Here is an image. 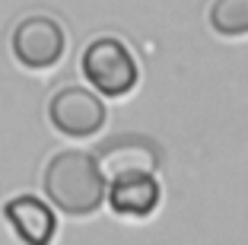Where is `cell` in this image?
<instances>
[{
  "label": "cell",
  "instance_id": "obj_1",
  "mask_svg": "<svg viewBox=\"0 0 248 245\" xmlns=\"http://www.w3.org/2000/svg\"><path fill=\"white\" fill-rule=\"evenodd\" d=\"M42 185L48 201L67 216H89L102 207L108 179L93 153L61 150L48 159Z\"/></svg>",
  "mask_w": 248,
  "mask_h": 245
},
{
  "label": "cell",
  "instance_id": "obj_2",
  "mask_svg": "<svg viewBox=\"0 0 248 245\" xmlns=\"http://www.w3.org/2000/svg\"><path fill=\"white\" fill-rule=\"evenodd\" d=\"M83 77L93 83L102 96H127L140 80L137 58L131 54V48L118 38H95L83 51Z\"/></svg>",
  "mask_w": 248,
  "mask_h": 245
},
{
  "label": "cell",
  "instance_id": "obj_3",
  "mask_svg": "<svg viewBox=\"0 0 248 245\" xmlns=\"http://www.w3.org/2000/svg\"><path fill=\"white\" fill-rule=\"evenodd\" d=\"M67 51V35L64 26L51 16H26L13 29V54L22 67L32 70H48L54 67Z\"/></svg>",
  "mask_w": 248,
  "mask_h": 245
},
{
  "label": "cell",
  "instance_id": "obj_4",
  "mask_svg": "<svg viewBox=\"0 0 248 245\" xmlns=\"http://www.w3.org/2000/svg\"><path fill=\"white\" fill-rule=\"evenodd\" d=\"M48 118L67 137H93L105 128V105L83 86H64L51 96Z\"/></svg>",
  "mask_w": 248,
  "mask_h": 245
},
{
  "label": "cell",
  "instance_id": "obj_5",
  "mask_svg": "<svg viewBox=\"0 0 248 245\" xmlns=\"http://www.w3.org/2000/svg\"><path fill=\"white\" fill-rule=\"evenodd\" d=\"M162 153L153 140L140 137V134H124V137L111 140L99 153V166H102L105 179H118V175H131V172H153L159 169Z\"/></svg>",
  "mask_w": 248,
  "mask_h": 245
},
{
  "label": "cell",
  "instance_id": "obj_6",
  "mask_svg": "<svg viewBox=\"0 0 248 245\" xmlns=\"http://www.w3.org/2000/svg\"><path fill=\"white\" fill-rule=\"evenodd\" d=\"M3 216L13 226V232L26 245H51L54 232H58V216L45 201L35 195H16L3 204Z\"/></svg>",
  "mask_w": 248,
  "mask_h": 245
},
{
  "label": "cell",
  "instance_id": "obj_7",
  "mask_svg": "<svg viewBox=\"0 0 248 245\" xmlns=\"http://www.w3.org/2000/svg\"><path fill=\"white\" fill-rule=\"evenodd\" d=\"M108 181L111 185L105 188V195H108L111 210L121 216H150L162 197V188L153 172H131Z\"/></svg>",
  "mask_w": 248,
  "mask_h": 245
},
{
  "label": "cell",
  "instance_id": "obj_8",
  "mask_svg": "<svg viewBox=\"0 0 248 245\" xmlns=\"http://www.w3.org/2000/svg\"><path fill=\"white\" fill-rule=\"evenodd\" d=\"M210 29L226 38L248 35V0H213Z\"/></svg>",
  "mask_w": 248,
  "mask_h": 245
}]
</instances>
